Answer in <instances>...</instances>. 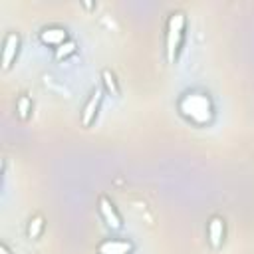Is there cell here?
<instances>
[{
    "label": "cell",
    "mask_w": 254,
    "mask_h": 254,
    "mask_svg": "<svg viewBox=\"0 0 254 254\" xmlns=\"http://www.w3.org/2000/svg\"><path fill=\"white\" fill-rule=\"evenodd\" d=\"M16 105H18L20 117H22V119H26V117H28V111H30V107H32V105H30V101H28V97H26V95H22V97L18 99V103H16Z\"/></svg>",
    "instance_id": "obj_11"
},
{
    "label": "cell",
    "mask_w": 254,
    "mask_h": 254,
    "mask_svg": "<svg viewBox=\"0 0 254 254\" xmlns=\"http://www.w3.org/2000/svg\"><path fill=\"white\" fill-rule=\"evenodd\" d=\"M65 38H67L65 30H64V28H56V26L44 28V30L40 32V40H42V44H48V46H54V48L62 46V44L65 42Z\"/></svg>",
    "instance_id": "obj_8"
},
{
    "label": "cell",
    "mask_w": 254,
    "mask_h": 254,
    "mask_svg": "<svg viewBox=\"0 0 254 254\" xmlns=\"http://www.w3.org/2000/svg\"><path fill=\"white\" fill-rule=\"evenodd\" d=\"M133 244L123 238H107L97 246V254H131Z\"/></svg>",
    "instance_id": "obj_6"
},
{
    "label": "cell",
    "mask_w": 254,
    "mask_h": 254,
    "mask_svg": "<svg viewBox=\"0 0 254 254\" xmlns=\"http://www.w3.org/2000/svg\"><path fill=\"white\" fill-rule=\"evenodd\" d=\"M103 83H105V87H107V91H111L113 95H117L119 93V87H117V79H115V75L109 71V69H103Z\"/></svg>",
    "instance_id": "obj_9"
},
{
    "label": "cell",
    "mask_w": 254,
    "mask_h": 254,
    "mask_svg": "<svg viewBox=\"0 0 254 254\" xmlns=\"http://www.w3.org/2000/svg\"><path fill=\"white\" fill-rule=\"evenodd\" d=\"M185 28H187V16L183 10H175L167 18V28H165V54L167 62L175 64L185 42Z\"/></svg>",
    "instance_id": "obj_2"
},
{
    "label": "cell",
    "mask_w": 254,
    "mask_h": 254,
    "mask_svg": "<svg viewBox=\"0 0 254 254\" xmlns=\"http://www.w3.org/2000/svg\"><path fill=\"white\" fill-rule=\"evenodd\" d=\"M101 99H103V91L101 89H93L89 99L85 101L83 109H81V125L83 127H89L95 117H97V111H99V105H101Z\"/></svg>",
    "instance_id": "obj_5"
},
{
    "label": "cell",
    "mask_w": 254,
    "mask_h": 254,
    "mask_svg": "<svg viewBox=\"0 0 254 254\" xmlns=\"http://www.w3.org/2000/svg\"><path fill=\"white\" fill-rule=\"evenodd\" d=\"M208 242L216 250L224 242V220L220 216H212L208 222Z\"/></svg>",
    "instance_id": "obj_7"
},
{
    "label": "cell",
    "mask_w": 254,
    "mask_h": 254,
    "mask_svg": "<svg viewBox=\"0 0 254 254\" xmlns=\"http://www.w3.org/2000/svg\"><path fill=\"white\" fill-rule=\"evenodd\" d=\"M179 111L192 121L194 125H204L212 119L214 109L210 103V97L206 93H198V91H189L181 97L179 101Z\"/></svg>",
    "instance_id": "obj_1"
},
{
    "label": "cell",
    "mask_w": 254,
    "mask_h": 254,
    "mask_svg": "<svg viewBox=\"0 0 254 254\" xmlns=\"http://www.w3.org/2000/svg\"><path fill=\"white\" fill-rule=\"evenodd\" d=\"M73 52H75V44L73 42H64L62 46L56 48V60H64Z\"/></svg>",
    "instance_id": "obj_10"
},
{
    "label": "cell",
    "mask_w": 254,
    "mask_h": 254,
    "mask_svg": "<svg viewBox=\"0 0 254 254\" xmlns=\"http://www.w3.org/2000/svg\"><path fill=\"white\" fill-rule=\"evenodd\" d=\"M20 50V36L18 32H8L4 36V44H2V69L8 71L12 67V62L16 60Z\"/></svg>",
    "instance_id": "obj_3"
},
{
    "label": "cell",
    "mask_w": 254,
    "mask_h": 254,
    "mask_svg": "<svg viewBox=\"0 0 254 254\" xmlns=\"http://www.w3.org/2000/svg\"><path fill=\"white\" fill-rule=\"evenodd\" d=\"M99 216L103 218V222L111 228V230H119L121 226H123V220H121V214L117 212V208H115V204L107 198V196H101L99 198Z\"/></svg>",
    "instance_id": "obj_4"
}]
</instances>
